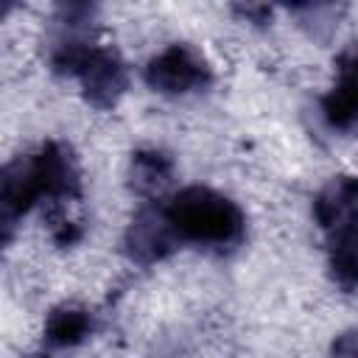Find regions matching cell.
<instances>
[{"instance_id": "obj_1", "label": "cell", "mask_w": 358, "mask_h": 358, "mask_svg": "<svg viewBox=\"0 0 358 358\" xmlns=\"http://www.w3.org/2000/svg\"><path fill=\"white\" fill-rule=\"evenodd\" d=\"M162 207L179 246L193 243L201 249L232 252L246 238L243 210L229 196L213 187H204V185L182 187L179 193L165 199Z\"/></svg>"}, {"instance_id": "obj_2", "label": "cell", "mask_w": 358, "mask_h": 358, "mask_svg": "<svg viewBox=\"0 0 358 358\" xmlns=\"http://www.w3.org/2000/svg\"><path fill=\"white\" fill-rule=\"evenodd\" d=\"M145 84L159 95H190L213 84L210 62L187 42H173L145 64Z\"/></svg>"}, {"instance_id": "obj_3", "label": "cell", "mask_w": 358, "mask_h": 358, "mask_svg": "<svg viewBox=\"0 0 358 358\" xmlns=\"http://www.w3.org/2000/svg\"><path fill=\"white\" fill-rule=\"evenodd\" d=\"M179 249V241L168 224L162 199L159 201H145L129 221L126 235H123V252L131 263L137 266H154L173 255Z\"/></svg>"}, {"instance_id": "obj_4", "label": "cell", "mask_w": 358, "mask_h": 358, "mask_svg": "<svg viewBox=\"0 0 358 358\" xmlns=\"http://www.w3.org/2000/svg\"><path fill=\"white\" fill-rule=\"evenodd\" d=\"M322 115L330 129L341 134H358V45L338 53L336 81L322 98Z\"/></svg>"}, {"instance_id": "obj_5", "label": "cell", "mask_w": 358, "mask_h": 358, "mask_svg": "<svg viewBox=\"0 0 358 358\" xmlns=\"http://www.w3.org/2000/svg\"><path fill=\"white\" fill-rule=\"evenodd\" d=\"M129 190L145 201H159V196L173 182V159L162 148H140L129 159L126 171Z\"/></svg>"}, {"instance_id": "obj_6", "label": "cell", "mask_w": 358, "mask_h": 358, "mask_svg": "<svg viewBox=\"0 0 358 358\" xmlns=\"http://www.w3.org/2000/svg\"><path fill=\"white\" fill-rule=\"evenodd\" d=\"M324 241H327L330 280L344 294H352L358 288V215L327 229Z\"/></svg>"}, {"instance_id": "obj_7", "label": "cell", "mask_w": 358, "mask_h": 358, "mask_svg": "<svg viewBox=\"0 0 358 358\" xmlns=\"http://www.w3.org/2000/svg\"><path fill=\"white\" fill-rule=\"evenodd\" d=\"M358 215V176L338 173L313 196V221L322 232Z\"/></svg>"}, {"instance_id": "obj_8", "label": "cell", "mask_w": 358, "mask_h": 358, "mask_svg": "<svg viewBox=\"0 0 358 358\" xmlns=\"http://www.w3.org/2000/svg\"><path fill=\"white\" fill-rule=\"evenodd\" d=\"M92 330H95V316L87 308L56 305L45 319L42 341H45V347L64 350V347H76V344L87 341L92 336Z\"/></svg>"}, {"instance_id": "obj_9", "label": "cell", "mask_w": 358, "mask_h": 358, "mask_svg": "<svg viewBox=\"0 0 358 358\" xmlns=\"http://www.w3.org/2000/svg\"><path fill=\"white\" fill-rule=\"evenodd\" d=\"M327 358H358V327L338 333L330 344Z\"/></svg>"}, {"instance_id": "obj_10", "label": "cell", "mask_w": 358, "mask_h": 358, "mask_svg": "<svg viewBox=\"0 0 358 358\" xmlns=\"http://www.w3.org/2000/svg\"><path fill=\"white\" fill-rule=\"evenodd\" d=\"M235 11H238L241 17H246V20H252L255 25H263V22H268V17H271V8H268V6H235Z\"/></svg>"}]
</instances>
